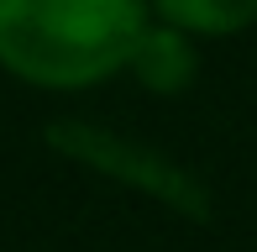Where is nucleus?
I'll list each match as a JSON object with an SVG mask.
<instances>
[{"label": "nucleus", "mask_w": 257, "mask_h": 252, "mask_svg": "<svg viewBox=\"0 0 257 252\" xmlns=\"http://www.w3.org/2000/svg\"><path fill=\"white\" fill-rule=\"evenodd\" d=\"M147 21V0H0V68L37 89H89L126 74Z\"/></svg>", "instance_id": "obj_1"}, {"label": "nucleus", "mask_w": 257, "mask_h": 252, "mask_svg": "<svg viewBox=\"0 0 257 252\" xmlns=\"http://www.w3.org/2000/svg\"><path fill=\"white\" fill-rule=\"evenodd\" d=\"M158 21L189 37H236L257 21V0H147Z\"/></svg>", "instance_id": "obj_4"}, {"label": "nucleus", "mask_w": 257, "mask_h": 252, "mask_svg": "<svg viewBox=\"0 0 257 252\" xmlns=\"http://www.w3.org/2000/svg\"><path fill=\"white\" fill-rule=\"evenodd\" d=\"M48 142L63 147L68 158H79L84 168H100V174H110V179H121V184L163 200L168 210L194 215V221H210V189L194 174H184L173 158L153 153V147L126 142V137L105 132V126H84V121H58L48 132Z\"/></svg>", "instance_id": "obj_2"}, {"label": "nucleus", "mask_w": 257, "mask_h": 252, "mask_svg": "<svg viewBox=\"0 0 257 252\" xmlns=\"http://www.w3.org/2000/svg\"><path fill=\"white\" fill-rule=\"evenodd\" d=\"M126 74L147 89V95H184V89L200 79V48H194L189 32L168 27V21H147V32L137 37L132 63Z\"/></svg>", "instance_id": "obj_3"}]
</instances>
